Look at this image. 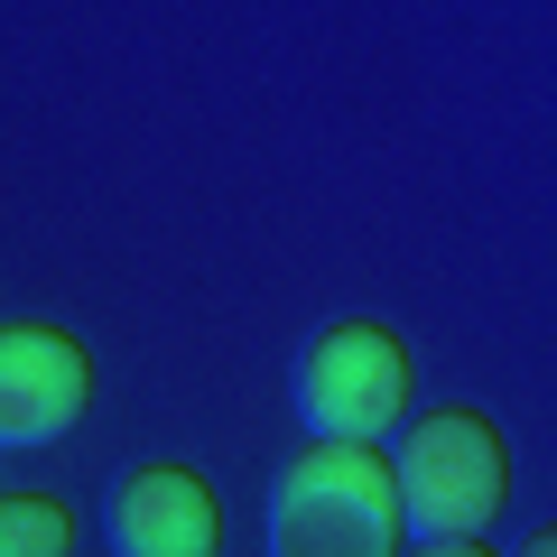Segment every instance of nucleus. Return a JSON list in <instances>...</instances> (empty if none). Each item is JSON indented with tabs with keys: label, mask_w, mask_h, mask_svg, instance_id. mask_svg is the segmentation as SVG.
Segmentation results:
<instances>
[{
	"label": "nucleus",
	"mask_w": 557,
	"mask_h": 557,
	"mask_svg": "<svg viewBox=\"0 0 557 557\" xmlns=\"http://www.w3.org/2000/svg\"><path fill=\"white\" fill-rule=\"evenodd\" d=\"M391 493L409 539H483L511 502V446L483 409H409L391 428Z\"/></svg>",
	"instance_id": "f257e3e1"
},
{
	"label": "nucleus",
	"mask_w": 557,
	"mask_h": 557,
	"mask_svg": "<svg viewBox=\"0 0 557 557\" xmlns=\"http://www.w3.org/2000/svg\"><path fill=\"white\" fill-rule=\"evenodd\" d=\"M399 493L381 446L307 437V456L270 483V557H399Z\"/></svg>",
	"instance_id": "f03ea898"
},
{
	"label": "nucleus",
	"mask_w": 557,
	"mask_h": 557,
	"mask_svg": "<svg viewBox=\"0 0 557 557\" xmlns=\"http://www.w3.org/2000/svg\"><path fill=\"white\" fill-rule=\"evenodd\" d=\"M307 437H344V446H381L399 418L418 409V354L399 325L372 317H335L298 344V372H288Z\"/></svg>",
	"instance_id": "7ed1b4c3"
},
{
	"label": "nucleus",
	"mask_w": 557,
	"mask_h": 557,
	"mask_svg": "<svg viewBox=\"0 0 557 557\" xmlns=\"http://www.w3.org/2000/svg\"><path fill=\"white\" fill-rule=\"evenodd\" d=\"M94 409V354L47 317L0 325V446H57Z\"/></svg>",
	"instance_id": "20e7f679"
},
{
	"label": "nucleus",
	"mask_w": 557,
	"mask_h": 557,
	"mask_svg": "<svg viewBox=\"0 0 557 557\" xmlns=\"http://www.w3.org/2000/svg\"><path fill=\"white\" fill-rule=\"evenodd\" d=\"M102 548L112 557H214L223 502L196 465H131L102 502Z\"/></svg>",
	"instance_id": "39448f33"
},
{
	"label": "nucleus",
	"mask_w": 557,
	"mask_h": 557,
	"mask_svg": "<svg viewBox=\"0 0 557 557\" xmlns=\"http://www.w3.org/2000/svg\"><path fill=\"white\" fill-rule=\"evenodd\" d=\"M84 548V520L65 493H0V557H75Z\"/></svg>",
	"instance_id": "423d86ee"
},
{
	"label": "nucleus",
	"mask_w": 557,
	"mask_h": 557,
	"mask_svg": "<svg viewBox=\"0 0 557 557\" xmlns=\"http://www.w3.org/2000/svg\"><path fill=\"white\" fill-rule=\"evenodd\" d=\"M399 557H493V548H483V539H409Z\"/></svg>",
	"instance_id": "0eeeda50"
},
{
	"label": "nucleus",
	"mask_w": 557,
	"mask_h": 557,
	"mask_svg": "<svg viewBox=\"0 0 557 557\" xmlns=\"http://www.w3.org/2000/svg\"><path fill=\"white\" fill-rule=\"evenodd\" d=\"M520 557H557V530H548V520H539V530L520 539Z\"/></svg>",
	"instance_id": "6e6552de"
}]
</instances>
